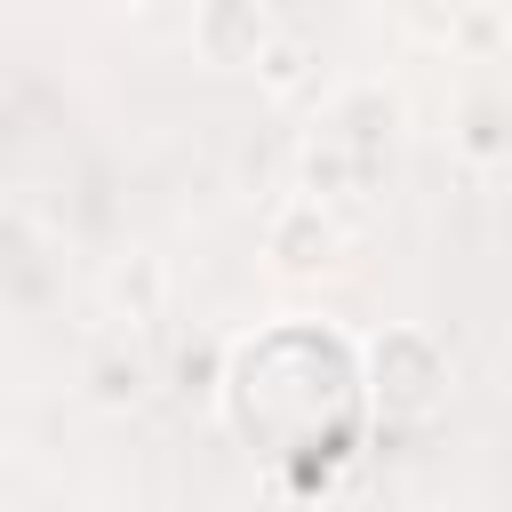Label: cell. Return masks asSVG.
<instances>
[{"mask_svg":"<svg viewBox=\"0 0 512 512\" xmlns=\"http://www.w3.org/2000/svg\"><path fill=\"white\" fill-rule=\"evenodd\" d=\"M328 144H344V152H360V160H392V136H400V96L384 88V80H344L328 104H320V120H312Z\"/></svg>","mask_w":512,"mask_h":512,"instance_id":"5b68a950","label":"cell"},{"mask_svg":"<svg viewBox=\"0 0 512 512\" xmlns=\"http://www.w3.org/2000/svg\"><path fill=\"white\" fill-rule=\"evenodd\" d=\"M216 376H224V344H216V336H192V344L176 352V392H184V400H216Z\"/></svg>","mask_w":512,"mask_h":512,"instance_id":"8fae6325","label":"cell"},{"mask_svg":"<svg viewBox=\"0 0 512 512\" xmlns=\"http://www.w3.org/2000/svg\"><path fill=\"white\" fill-rule=\"evenodd\" d=\"M448 48H472V56H496V48H504V8H496V0H472V16L456 24V40H448Z\"/></svg>","mask_w":512,"mask_h":512,"instance_id":"7c38bea8","label":"cell"},{"mask_svg":"<svg viewBox=\"0 0 512 512\" xmlns=\"http://www.w3.org/2000/svg\"><path fill=\"white\" fill-rule=\"evenodd\" d=\"M392 16L416 32V40H432V48H448L456 40V24L472 16V0H392Z\"/></svg>","mask_w":512,"mask_h":512,"instance_id":"30bf717a","label":"cell"},{"mask_svg":"<svg viewBox=\"0 0 512 512\" xmlns=\"http://www.w3.org/2000/svg\"><path fill=\"white\" fill-rule=\"evenodd\" d=\"M448 392H456V360L432 328L392 320L360 344V408L384 432H424L432 416H448Z\"/></svg>","mask_w":512,"mask_h":512,"instance_id":"7a4b0ae2","label":"cell"},{"mask_svg":"<svg viewBox=\"0 0 512 512\" xmlns=\"http://www.w3.org/2000/svg\"><path fill=\"white\" fill-rule=\"evenodd\" d=\"M104 312L128 320V328H152V320L168 312V264H160L152 248H128V256L104 272Z\"/></svg>","mask_w":512,"mask_h":512,"instance_id":"8992f818","label":"cell"},{"mask_svg":"<svg viewBox=\"0 0 512 512\" xmlns=\"http://www.w3.org/2000/svg\"><path fill=\"white\" fill-rule=\"evenodd\" d=\"M80 392H88V408L128 416V408H144V400H152V360H144V352H128V344H96V352H88V368H80Z\"/></svg>","mask_w":512,"mask_h":512,"instance_id":"52a82bcc","label":"cell"},{"mask_svg":"<svg viewBox=\"0 0 512 512\" xmlns=\"http://www.w3.org/2000/svg\"><path fill=\"white\" fill-rule=\"evenodd\" d=\"M312 72H320V48H312L304 32H272V48L256 56V88H264V96H280V104H288V96H304V88H312Z\"/></svg>","mask_w":512,"mask_h":512,"instance_id":"ba28073f","label":"cell"},{"mask_svg":"<svg viewBox=\"0 0 512 512\" xmlns=\"http://www.w3.org/2000/svg\"><path fill=\"white\" fill-rule=\"evenodd\" d=\"M456 152H464L480 176H496V168H504L512 128H504V104H496V96H472V104L456 112Z\"/></svg>","mask_w":512,"mask_h":512,"instance_id":"9c48e42d","label":"cell"},{"mask_svg":"<svg viewBox=\"0 0 512 512\" xmlns=\"http://www.w3.org/2000/svg\"><path fill=\"white\" fill-rule=\"evenodd\" d=\"M216 416L264 456L344 448L360 424V344L328 320H272L224 344Z\"/></svg>","mask_w":512,"mask_h":512,"instance_id":"6da1fadb","label":"cell"},{"mask_svg":"<svg viewBox=\"0 0 512 512\" xmlns=\"http://www.w3.org/2000/svg\"><path fill=\"white\" fill-rule=\"evenodd\" d=\"M120 8H160V0H120Z\"/></svg>","mask_w":512,"mask_h":512,"instance_id":"5bb4252c","label":"cell"},{"mask_svg":"<svg viewBox=\"0 0 512 512\" xmlns=\"http://www.w3.org/2000/svg\"><path fill=\"white\" fill-rule=\"evenodd\" d=\"M272 32H280L272 0H192V56L208 72H256Z\"/></svg>","mask_w":512,"mask_h":512,"instance_id":"277c9868","label":"cell"},{"mask_svg":"<svg viewBox=\"0 0 512 512\" xmlns=\"http://www.w3.org/2000/svg\"><path fill=\"white\" fill-rule=\"evenodd\" d=\"M32 256H40V224L16 216V208H0V272H24Z\"/></svg>","mask_w":512,"mask_h":512,"instance_id":"4fadbf2b","label":"cell"},{"mask_svg":"<svg viewBox=\"0 0 512 512\" xmlns=\"http://www.w3.org/2000/svg\"><path fill=\"white\" fill-rule=\"evenodd\" d=\"M344 256H352V232H344V216L320 208L312 192H288V200L264 216V264H272L280 280H328V272H344Z\"/></svg>","mask_w":512,"mask_h":512,"instance_id":"3957f363","label":"cell"}]
</instances>
